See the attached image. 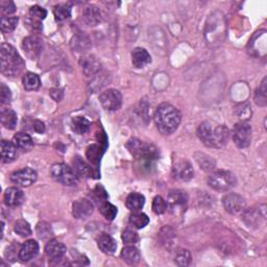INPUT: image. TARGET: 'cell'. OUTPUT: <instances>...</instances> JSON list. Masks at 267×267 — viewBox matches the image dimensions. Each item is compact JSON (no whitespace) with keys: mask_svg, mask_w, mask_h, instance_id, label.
I'll use <instances>...</instances> for the list:
<instances>
[{"mask_svg":"<svg viewBox=\"0 0 267 267\" xmlns=\"http://www.w3.org/2000/svg\"><path fill=\"white\" fill-rule=\"evenodd\" d=\"M153 118L158 130L164 135H170L174 133L182 120L179 110L166 102L161 103L157 108Z\"/></svg>","mask_w":267,"mask_h":267,"instance_id":"cell-1","label":"cell"},{"mask_svg":"<svg viewBox=\"0 0 267 267\" xmlns=\"http://www.w3.org/2000/svg\"><path fill=\"white\" fill-rule=\"evenodd\" d=\"M197 136L206 146L220 148L227 144L229 132L226 125H217L214 128L211 122L205 121L198 127Z\"/></svg>","mask_w":267,"mask_h":267,"instance_id":"cell-2","label":"cell"},{"mask_svg":"<svg viewBox=\"0 0 267 267\" xmlns=\"http://www.w3.org/2000/svg\"><path fill=\"white\" fill-rule=\"evenodd\" d=\"M0 63L1 72L6 76H17L23 71L25 63L18 51L10 44H2L0 49Z\"/></svg>","mask_w":267,"mask_h":267,"instance_id":"cell-3","label":"cell"},{"mask_svg":"<svg viewBox=\"0 0 267 267\" xmlns=\"http://www.w3.org/2000/svg\"><path fill=\"white\" fill-rule=\"evenodd\" d=\"M127 147L134 157L145 163H152L159 158L157 147L153 144L144 143L138 139H131L127 143Z\"/></svg>","mask_w":267,"mask_h":267,"instance_id":"cell-4","label":"cell"},{"mask_svg":"<svg viewBox=\"0 0 267 267\" xmlns=\"http://www.w3.org/2000/svg\"><path fill=\"white\" fill-rule=\"evenodd\" d=\"M208 184L214 190L226 192L235 187L236 177L232 172L227 170H217L208 177Z\"/></svg>","mask_w":267,"mask_h":267,"instance_id":"cell-5","label":"cell"},{"mask_svg":"<svg viewBox=\"0 0 267 267\" xmlns=\"http://www.w3.org/2000/svg\"><path fill=\"white\" fill-rule=\"evenodd\" d=\"M50 172L57 182L65 185V186H73V185L77 184L78 182V175L76 172V170L64 164V163L55 164L51 167Z\"/></svg>","mask_w":267,"mask_h":267,"instance_id":"cell-6","label":"cell"},{"mask_svg":"<svg viewBox=\"0 0 267 267\" xmlns=\"http://www.w3.org/2000/svg\"><path fill=\"white\" fill-rule=\"evenodd\" d=\"M167 209L173 215H181L185 212L188 204V195L183 190H172L167 198Z\"/></svg>","mask_w":267,"mask_h":267,"instance_id":"cell-7","label":"cell"},{"mask_svg":"<svg viewBox=\"0 0 267 267\" xmlns=\"http://www.w3.org/2000/svg\"><path fill=\"white\" fill-rule=\"evenodd\" d=\"M233 140L235 144L240 148L249 146L251 142V127L247 122L237 123L233 130Z\"/></svg>","mask_w":267,"mask_h":267,"instance_id":"cell-8","label":"cell"},{"mask_svg":"<svg viewBox=\"0 0 267 267\" xmlns=\"http://www.w3.org/2000/svg\"><path fill=\"white\" fill-rule=\"evenodd\" d=\"M99 101L103 109L108 111H116L121 107L122 95L116 89H109L100 94Z\"/></svg>","mask_w":267,"mask_h":267,"instance_id":"cell-9","label":"cell"},{"mask_svg":"<svg viewBox=\"0 0 267 267\" xmlns=\"http://www.w3.org/2000/svg\"><path fill=\"white\" fill-rule=\"evenodd\" d=\"M37 177H38V174L36 170L32 168H23L15 172L11 175V181L19 187H28L37 181Z\"/></svg>","mask_w":267,"mask_h":267,"instance_id":"cell-10","label":"cell"},{"mask_svg":"<svg viewBox=\"0 0 267 267\" xmlns=\"http://www.w3.org/2000/svg\"><path fill=\"white\" fill-rule=\"evenodd\" d=\"M222 204H224L225 209L231 214H239L246 210L247 203L241 195L236 193L227 194L222 198Z\"/></svg>","mask_w":267,"mask_h":267,"instance_id":"cell-11","label":"cell"},{"mask_svg":"<svg viewBox=\"0 0 267 267\" xmlns=\"http://www.w3.org/2000/svg\"><path fill=\"white\" fill-rule=\"evenodd\" d=\"M22 48H23L25 55L32 58V60H36L38 57L43 49V41L36 36L27 37L22 42Z\"/></svg>","mask_w":267,"mask_h":267,"instance_id":"cell-12","label":"cell"},{"mask_svg":"<svg viewBox=\"0 0 267 267\" xmlns=\"http://www.w3.org/2000/svg\"><path fill=\"white\" fill-rule=\"evenodd\" d=\"M94 210L93 204L86 198H81L74 202L72 207L73 216L77 219H86L90 217Z\"/></svg>","mask_w":267,"mask_h":267,"instance_id":"cell-13","label":"cell"},{"mask_svg":"<svg viewBox=\"0 0 267 267\" xmlns=\"http://www.w3.org/2000/svg\"><path fill=\"white\" fill-rule=\"evenodd\" d=\"M81 69H83L84 73L87 76H95L96 73H98L101 69V64L98 61V58L95 56L88 55L84 56L79 61Z\"/></svg>","mask_w":267,"mask_h":267,"instance_id":"cell-14","label":"cell"},{"mask_svg":"<svg viewBox=\"0 0 267 267\" xmlns=\"http://www.w3.org/2000/svg\"><path fill=\"white\" fill-rule=\"evenodd\" d=\"M173 176L180 181H190L193 177V168L187 161L177 162L173 166Z\"/></svg>","mask_w":267,"mask_h":267,"instance_id":"cell-15","label":"cell"},{"mask_svg":"<svg viewBox=\"0 0 267 267\" xmlns=\"http://www.w3.org/2000/svg\"><path fill=\"white\" fill-rule=\"evenodd\" d=\"M39 253V244L36 240H28L19 249L18 258L22 262H28Z\"/></svg>","mask_w":267,"mask_h":267,"instance_id":"cell-16","label":"cell"},{"mask_svg":"<svg viewBox=\"0 0 267 267\" xmlns=\"http://www.w3.org/2000/svg\"><path fill=\"white\" fill-rule=\"evenodd\" d=\"M24 198L23 191L18 188H7L4 192V203L7 207H18L24 202Z\"/></svg>","mask_w":267,"mask_h":267,"instance_id":"cell-17","label":"cell"},{"mask_svg":"<svg viewBox=\"0 0 267 267\" xmlns=\"http://www.w3.org/2000/svg\"><path fill=\"white\" fill-rule=\"evenodd\" d=\"M67 251L66 247L64 244L57 240H50L45 247L46 255L53 259V260H58L62 259Z\"/></svg>","mask_w":267,"mask_h":267,"instance_id":"cell-18","label":"cell"},{"mask_svg":"<svg viewBox=\"0 0 267 267\" xmlns=\"http://www.w3.org/2000/svg\"><path fill=\"white\" fill-rule=\"evenodd\" d=\"M1 150V161L2 163H12L18 158V148L14 145L13 142L2 140L0 144Z\"/></svg>","mask_w":267,"mask_h":267,"instance_id":"cell-19","label":"cell"},{"mask_svg":"<svg viewBox=\"0 0 267 267\" xmlns=\"http://www.w3.org/2000/svg\"><path fill=\"white\" fill-rule=\"evenodd\" d=\"M132 61L136 68H143L152 62V57L146 49L137 47L132 53Z\"/></svg>","mask_w":267,"mask_h":267,"instance_id":"cell-20","label":"cell"},{"mask_svg":"<svg viewBox=\"0 0 267 267\" xmlns=\"http://www.w3.org/2000/svg\"><path fill=\"white\" fill-rule=\"evenodd\" d=\"M83 19L88 25L95 26L101 21V12L97 6L88 5L83 11Z\"/></svg>","mask_w":267,"mask_h":267,"instance_id":"cell-21","label":"cell"},{"mask_svg":"<svg viewBox=\"0 0 267 267\" xmlns=\"http://www.w3.org/2000/svg\"><path fill=\"white\" fill-rule=\"evenodd\" d=\"M97 246L102 253L113 255L117 249V242L112 236L108 234H101L97 238Z\"/></svg>","mask_w":267,"mask_h":267,"instance_id":"cell-22","label":"cell"},{"mask_svg":"<svg viewBox=\"0 0 267 267\" xmlns=\"http://www.w3.org/2000/svg\"><path fill=\"white\" fill-rule=\"evenodd\" d=\"M12 142L16 146L18 150L23 152L31 151L34 146V141L32 137L25 133H18L14 136Z\"/></svg>","mask_w":267,"mask_h":267,"instance_id":"cell-23","label":"cell"},{"mask_svg":"<svg viewBox=\"0 0 267 267\" xmlns=\"http://www.w3.org/2000/svg\"><path fill=\"white\" fill-rule=\"evenodd\" d=\"M0 120L7 130H14L17 125V114L12 109H2L0 113Z\"/></svg>","mask_w":267,"mask_h":267,"instance_id":"cell-24","label":"cell"},{"mask_svg":"<svg viewBox=\"0 0 267 267\" xmlns=\"http://www.w3.org/2000/svg\"><path fill=\"white\" fill-rule=\"evenodd\" d=\"M145 204V197L144 195L137 193V192H133L131 193L127 200H125V205H127L128 209H130L132 212H139Z\"/></svg>","mask_w":267,"mask_h":267,"instance_id":"cell-25","label":"cell"},{"mask_svg":"<svg viewBox=\"0 0 267 267\" xmlns=\"http://www.w3.org/2000/svg\"><path fill=\"white\" fill-rule=\"evenodd\" d=\"M121 258L130 265H137L140 261V251L134 246H128L121 250Z\"/></svg>","mask_w":267,"mask_h":267,"instance_id":"cell-26","label":"cell"},{"mask_svg":"<svg viewBox=\"0 0 267 267\" xmlns=\"http://www.w3.org/2000/svg\"><path fill=\"white\" fill-rule=\"evenodd\" d=\"M71 128L73 132H76L78 135H84L90 131L91 122L83 116H76L71 121Z\"/></svg>","mask_w":267,"mask_h":267,"instance_id":"cell-27","label":"cell"},{"mask_svg":"<svg viewBox=\"0 0 267 267\" xmlns=\"http://www.w3.org/2000/svg\"><path fill=\"white\" fill-rule=\"evenodd\" d=\"M73 166L74 170L77 173V175H81L85 177H90L92 174V168L91 166L88 164L86 161L83 160V158H80L79 155H76V158L73 159Z\"/></svg>","mask_w":267,"mask_h":267,"instance_id":"cell-28","label":"cell"},{"mask_svg":"<svg viewBox=\"0 0 267 267\" xmlns=\"http://www.w3.org/2000/svg\"><path fill=\"white\" fill-rule=\"evenodd\" d=\"M23 87L27 91H35L38 90L41 86V80L39 76H37L36 73L27 72L23 76Z\"/></svg>","mask_w":267,"mask_h":267,"instance_id":"cell-29","label":"cell"},{"mask_svg":"<svg viewBox=\"0 0 267 267\" xmlns=\"http://www.w3.org/2000/svg\"><path fill=\"white\" fill-rule=\"evenodd\" d=\"M129 222H130V225H132L134 228L143 229L148 225V222H150V218H148V216L145 213H141L140 211L134 212L133 214L130 215Z\"/></svg>","mask_w":267,"mask_h":267,"instance_id":"cell-30","label":"cell"},{"mask_svg":"<svg viewBox=\"0 0 267 267\" xmlns=\"http://www.w3.org/2000/svg\"><path fill=\"white\" fill-rule=\"evenodd\" d=\"M99 212L108 220H113L116 217V215L118 213V210H117V208L114 205H112L111 203L107 202V200H103V202H100Z\"/></svg>","mask_w":267,"mask_h":267,"instance_id":"cell-31","label":"cell"},{"mask_svg":"<svg viewBox=\"0 0 267 267\" xmlns=\"http://www.w3.org/2000/svg\"><path fill=\"white\" fill-rule=\"evenodd\" d=\"M54 14L56 20L58 22H62L66 19H69L71 17V9L68 4H57L55 6Z\"/></svg>","mask_w":267,"mask_h":267,"instance_id":"cell-32","label":"cell"},{"mask_svg":"<svg viewBox=\"0 0 267 267\" xmlns=\"http://www.w3.org/2000/svg\"><path fill=\"white\" fill-rule=\"evenodd\" d=\"M19 22L18 17H5L3 16L0 21V27L3 33H11L17 27Z\"/></svg>","mask_w":267,"mask_h":267,"instance_id":"cell-33","label":"cell"},{"mask_svg":"<svg viewBox=\"0 0 267 267\" xmlns=\"http://www.w3.org/2000/svg\"><path fill=\"white\" fill-rule=\"evenodd\" d=\"M192 260L190 251L188 249H180L176 251L174 262L177 266H188Z\"/></svg>","mask_w":267,"mask_h":267,"instance_id":"cell-34","label":"cell"},{"mask_svg":"<svg viewBox=\"0 0 267 267\" xmlns=\"http://www.w3.org/2000/svg\"><path fill=\"white\" fill-rule=\"evenodd\" d=\"M15 232H16L19 236L21 237H28L32 235V228L29 226V224L27 221L23 220V219H19L16 221V224H15Z\"/></svg>","mask_w":267,"mask_h":267,"instance_id":"cell-35","label":"cell"},{"mask_svg":"<svg viewBox=\"0 0 267 267\" xmlns=\"http://www.w3.org/2000/svg\"><path fill=\"white\" fill-rule=\"evenodd\" d=\"M167 210V203L166 200L163 198L162 196L158 195L155 196L153 198V211L158 214V215H161L163 213H165Z\"/></svg>","mask_w":267,"mask_h":267,"instance_id":"cell-36","label":"cell"},{"mask_svg":"<svg viewBox=\"0 0 267 267\" xmlns=\"http://www.w3.org/2000/svg\"><path fill=\"white\" fill-rule=\"evenodd\" d=\"M101 148L98 145H91L88 147L87 150V158L90 160L92 163H95V164H97L100 160L101 157Z\"/></svg>","mask_w":267,"mask_h":267,"instance_id":"cell-37","label":"cell"},{"mask_svg":"<svg viewBox=\"0 0 267 267\" xmlns=\"http://www.w3.org/2000/svg\"><path fill=\"white\" fill-rule=\"evenodd\" d=\"M244 215H243V219L246 220L247 224L248 226H254V225H258L259 222V217H260V213L258 211H256L254 208L250 210L246 211L244 210Z\"/></svg>","mask_w":267,"mask_h":267,"instance_id":"cell-38","label":"cell"},{"mask_svg":"<svg viewBox=\"0 0 267 267\" xmlns=\"http://www.w3.org/2000/svg\"><path fill=\"white\" fill-rule=\"evenodd\" d=\"M255 100H256L257 105H259V106L266 105V78L263 79L261 87L256 91Z\"/></svg>","mask_w":267,"mask_h":267,"instance_id":"cell-39","label":"cell"},{"mask_svg":"<svg viewBox=\"0 0 267 267\" xmlns=\"http://www.w3.org/2000/svg\"><path fill=\"white\" fill-rule=\"evenodd\" d=\"M29 16L37 19V20H44L47 17V11L40 5H34L29 10Z\"/></svg>","mask_w":267,"mask_h":267,"instance_id":"cell-40","label":"cell"},{"mask_svg":"<svg viewBox=\"0 0 267 267\" xmlns=\"http://www.w3.org/2000/svg\"><path fill=\"white\" fill-rule=\"evenodd\" d=\"M121 238H122V241L125 244H135L139 240L138 234L136 232H134L133 229H130L123 231V233L121 235Z\"/></svg>","mask_w":267,"mask_h":267,"instance_id":"cell-41","label":"cell"},{"mask_svg":"<svg viewBox=\"0 0 267 267\" xmlns=\"http://www.w3.org/2000/svg\"><path fill=\"white\" fill-rule=\"evenodd\" d=\"M25 25L29 29V31H32V32H41L43 28L41 21L37 20L31 16L25 19Z\"/></svg>","mask_w":267,"mask_h":267,"instance_id":"cell-42","label":"cell"},{"mask_svg":"<svg viewBox=\"0 0 267 267\" xmlns=\"http://www.w3.org/2000/svg\"><path fill=\"white\" fill-rule=\"evenodd\" d=\"M72 45H74V49H76L77 51H86V49L90 46V43L85 37H76V42H72Z\"/></svg>","mask_w":267,"mask_h":267,"instance_id":"cell-43","label":"cell"},{"mask_svg":"<svg viewBox=\"0 0 267 267\" xmlns=\"http://www.w3.org/2000/svg\"><path fill=\"white\" fill-rule=\"evenodd\" d=\"M37 233H38L39 238H47L51 235V228L46 222H40V224H38V227H37Z\"/></svg>","mask_w":267,"mask_h":267,"instance_id":"cell-44","label":"cell"},{"mask_svg":"<svg viewBox=\"0 0 267 267\" xmlns=\"http://www.w3.org/2000/svg\"><path fill=\"white\" fill-rule=\"evenodd\" d=\"M12 99V92L10 88L5 86V84H1L0 86V101H1L2 105L4 103H9Z\"/></svg>","mask_w":267,"mask_h":267,"instance_id":"cell-45","label":"cell"},{"mask_svg":"<svg viewBox=\"0 0 267 267\" xmlns=\"http://www.w3.org/2000/svg\"><path fill=\"white\" fill-rule=\"evenodd\" d=\"M0 9H1L2 15H11L16 12V5L13 1H1Z\"/></svg>","mask_w":267,"mask_h":267,"instance_id":"cell-46","label":"cell"},{"mask_svg":"<svg viewBox=\"0 0 267 267\" xmlns=\"http://www.w3.org/2000/svg\"><path fill=\"white\" fill-rule=\"evenodd\" d=\"M200 157L202 158L197 159V162L205 170H211L214 167V162L211 160L210 157H207V155H204V154L200 155Z\"/></svg>","mask_w":267,"mask_h":267,"instance_id":"cell-47","label":"cell"},{"mask_svg":"<svg viewBox=\"0 0 267 267\" xmlns=\"http://www.w3.org/2000/svg\"><path fill=\"white\" fill-rule=\"evenodd\" d=\"M50 96L53 97L56 101H61L63 99V90L61 89H51L50 90Z\"/></svg>","mask_w":267,"mask_h":267,"instance_id":"cell-48","label":"cell"},{"mask_svg":"<svg viewBox=\"0 0 267 267\" xmlns=\"http://www.w3.org/2000/svg\"><path fill=\"white\" fill-rule=\"evenodd\" d=\"M34 130L37 132V133H39V134H42L45 132V124H44L42 121L40 120H36L34 122Z\"/></svg>","mask_w":267,"mask_h":267,"instance_id":"cell-49","label":"cell"}]
</instances>
